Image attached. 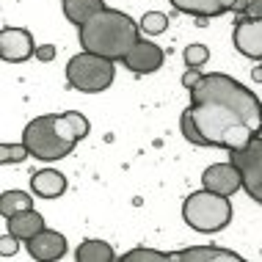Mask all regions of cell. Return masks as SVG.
Returning a JSON list of instances; mask_svg holds the SVG:
<instances>
[{
    "mask_svg": "<svg viewBox=\"0 0 262 262\" xmlns=\"http://www.w3.org/2000/svg\"><path fill=\"white\" fill-rule=\"evenodd\" d=\"M190 116L207 146L243 149L262 133V102L240 80L210 72L190 89Z\"/></svg>",
    "mask_w": 262,
    "mask_h": 262,
    "instance_id": "cell-1",
    "label": "cell"
},
{
    "mask_svg": "<svg viewBox=\"0 0 262 262\" xmlns=\"http://www.w3.org/2000/svg\"><path fill=\"white\" fill-rule=\"evenodd\" d=\"M138 25L130 14L116 9H102L100 14L80 25V45L86 53L122 61L138 45Z\"/></svg>",
    "mask_w": 262,
    "mask_h": 262,
    "instance_id": "cell-2",
    "label": "cell"
},
{
    "mask_svg": "<svg viewBox=\"0 0 262 262\" xmlns=\"http://www.w3.org/2000/svg\"><path fill=\"white\" fill-rule=\"evenodd\" d=\"M182 218L190 229L202 232V235H212L229 226L232 221V204L229 196H221L215 190H193V193L182 204Z\"/></svg>",
    "mask_w": 262,
    "mask_h": 262,
    "instance_id": "cell-3",
    "label": "cell"
},
{
    "mask_svg": "<svg viewBox=\"0 0 262 262\" xmlns=\"http://www.w3.org/2000/svg\"><path fill=\"white\" fill-rule=\"evenodd\" d=\"M113 75H116V61L86 53V50L67 61L69 86L83 91V94H100V91H105L113 83Z\"/></svg>",
    "mask_w": 262,
    "mask_h": 262,
    "instance_id": "cell-4",
    "label": "cell"
},
{
    "mask_svg": "<svg viewBox=\"0 0 262 262\" xmlns=\"http://www.w3.org/2000/svg\"><path fill=\"white\" fill-rule=\"evenodd\" d=\"M23 144L28 146L31 158L36 160H61L67 155H72L75 149V144L61 138L58 130H55V113H45V116L31 119L23 130Z\"/></svg>",
    "mask_w": 262,
    "mask_h": 262,
    "instance_id": "cell-5",
    "label": "cell"
},
{
    "mask_svg": "<svg viewBox=\"0 0 262 262\" xmlns=\"http://www.w3.org/2000/svg\"><path fill=\"white\" fill-rule=\"evenodd\" d=\"M229 160L240 168L243 190L257 204H262V136H257L249 146L229 152Z\"/></svg>",
    "mask_w": 262,
    "mask_h": 262,
    "instance_id": "cell-6",
    "label": "cell"
},
{
    "mask_svg": "<svg viewBox=\"0 0 262 262\" xmlns=\"http://www.w3.org/2000/svg\"><path fill=\"white\" fill-rule=\"evenodd\" d=\"M202 185L207 190H215L221 196H235L240 188H243V177H240V168L235 163H215V166H207L202 174Z\"/></svg>",
    "mask_w": 262,
    "mask_h": 262,
    "instance_id": "cell-7",
    "label": "cell"
},
{
    "mask_svg": "<svg viewBox=\"0 0 262 262\" xmlns=\"http://www.w3.org/2000/svg\"><path fill=\"white\" fill-rule=\"evenodd\" d=\"M31 55H36L31 31H25V28H3L0 31V58L3 61L23 63Z\"/></svg>",
    "mask_w": 262,
    "mask_h": 262,
    "instance_id": "cell-8",
    "label": "cell"
},
{
    "mask_svg": "<svg viewBox=\"0 0 262 262\" xmlns=\"http://www.w3.org/2000/svg\"><path fill=\"white\" fill-rule=\"evenodd\" d=\"M232 41H235L240 55L254 58V61H262V19L237 17L235 31H232Z\"/></svg>",
    "mask_w": 262,
    "mask_h": 262,
    "instance_id": "cell-9",
    "label": "cell"
},
{
    "mask_svg": "<svg viewBox=\"0 0 262 262\" xmlns=\"http://www.w3.org/2000/svg\"><path fill=\"white\" fill-rule=\"evenodd\" d=\"M163 61H166V53L160 50L158 45H152L149 39H141L136 47H133L130 53L122 58V63L130 72H136V75H152V72H158V69L163 67Z\"/></svg>",
    "mask_w": 262,
    "mask_h": 262,
    "instance_id": "cell-10",
    "label": "cell"
},
{
    "mask_svg": "<svg viewBox=\"0 0 262 262\" xmlns=\"http://www.w3.org/2000/svg\"><path fill=\"white\" fill-rule=\"evenodd\" d=\"M25 246H28V254L39 262H53V259H61L67 254V237L55 229H41Z\"/></svg>",
    "mask_w": 262,
    "mask_h": 262,
    "instance_id": "cell-11",
    "label": "cell"
},
{
    "mask_svg": "<svg viewBox=\"0 0 262 262\" xmlns=\"http://www.w3.org/2000/svg\"><path fill=\"white\" fill-rule=\"evenodd\" d=\"M237 0H171V6L182 14H193V17H221L226 11H235Z\"/></svg>",
    "mask_w": 262,
    "mask_h": 262,
    "instance_id": "cell-12",
    "label": "cell"
},
{
    "mask_svg": "<svg viewBox=\"0 0 262 262\" xmlns=\"http://www.w3.org/2000/svg\"><path fill=\"white\" fill-rule=\"evenodd\" d=\"M31 190L39 199H58L67 190V177L55 168H45V171L31 174Z\"/></svg>",
    "mask_w": 262,
    "mask_h": 262,
    "instance_id": "cell-13",
    "label": "cell"
},
{
    "mask_svg": "<svg viewBox=\"0 0 262 262\" xmlns=\"http://www.w3.org/2000/svg\"><path fill=\"white\" fill-rule=\"evenodd\" d=\"M55 130H58L61 138H67L69 144H77L89 136L91 124L83 113L77 111H67V113H55Z\"/></svg>",
    "mask_w": 262,
    "mask_h": 262,
    "instance_id": "cell-14",
    "label": "cell"
},
{
    "mask_svg": "<svg viewBox=\"0 0 262 262\" xmlns=\"http://www.w3.org/2000/svg\"><path fill=\"white\" fill-rule=\"evenodd\" d=\"M6 224H9V232H11V235H17L23 243H28L31 237H36L41 229H47V226H45V218H41L33 207L17 212V215H11V218H6Z\"/></svg>",
    "mask_w": 262,
    "mask_h": 262,
    "instance_id": "cell-15",
    "label": "cell"
},
{
    "mask_svg": "<svg viewBox=\"0 0 262 262\" xmlns=\"http://www.w3.org/2000/svg\"><path fill=\"white\" fill-rule=\"evenodd\" d=\"M180 262H243L237 251L215 249V246H193L180 251Z\"/></svg>",
    "mask_w": 262,
    "mask_h": 262,
    "instance_id": "cell-16",
    "label": "cell"
},
{
    "mask_svg": "<svg viewBox=\"0 0 262 262\" xmlns=\"http://www.w3.org/2000/svg\"><path fill=\"white\" fill-rule=\"evenodd\" d=\"M61 6H63V17L80 28L94 14H100L105 9V0H61Z\"/></svg>",
    "mask_w": 262,
    "mask_h": 262,
    "instance_id": "cell-17",
    "label": "cell"
},
{
    "mask_svg": "<svg viewBox=\"0 0 262 262\" xmlns=\"http://www.w3.org/2000/svg\"><path fill=\"white\" fill-rule=\"evenodd\" d=\"M75 259L77 262H113V259H116V254H113L111 243L91 237V240H83V243L77 246Z\"/></svg>",
    "mask_w": 262,
    "mask_h": 262,
    "instance_id": "cell-18",
    "label": "cell"
},
{
    "mask_svg": "<svg viewBox=\"0 0 262 262\" xmlns=\"http://www.w3.org/2000/svg\"><path fill=\"white\" fill-rule=\"evenodd\" d=\"M31 207H33V199L25 190H3L0 193V215L3 218H11V215H17L23 210H31Z\"/></svg>",
    "mask_w": 262,
    "mask_h": 262,
    "instance_id": "cell-19",
    "label": "cell"
},
{
    "mask_svg": "<svg viewBox=\"0 0 262 262\" xmlns=\"http://www.w3.org/2000/svg\"><path fill=\"white\" fill-rule=\"evenodd\" d=\"M122 262H180V254H163V251L138 246V249L127 251L122 257Z\"/></svg>",
    "mask_w": 262,
    "mask_h": 262,
    "instance_id": "cell-20",
    "label": "cell"
},
{
    "mask_svg": "<svg viewBox=\"0 0 262 262\" xmlns=\"http://www.w3.org/2000/svg\"><path fill=\"white\" fill-rule=\"evenodd\" d=\"M166 28H168V14H163V11H146L144 17H141V31H144L146 36L166 33Z\"/></svg>",
    "mask_w": 262,
    "mask_h": 262,
    "instance_id": "cell-21",
    "label": "cell"
},
{
    "mask_svg": "<svg viewBox=\"0 0 262 262\" xmlns=\"http://www.w3.org/2000/svg\"><path fill=\"white\" fill-rule=\"evenodd\" d=\"M180 130H182V136H185V141H190L193 146H207V141H204V136L199 133V127H196L193 116H190V111H182V116H180Z\"/></svg>",
    "mask_w": 262,
    "mask_h": 262,
    "instance_id": "cell-22",
    "label": "cell"
},
{
    "mask_svg": "<svg viewBox=\"0 0 262 262\" xmlns=\"http://www.w3.org/2000/svg\"><path fill=\"white\" fill-rule=\"evenodd\" d=\"M182 58H185L188 69H202L204 63H207V58H210V50L204 45H188L185 53H182Z\"/></svg>",
    "mask_w": 262,
    "mask_h": 262,
    "instance_id": "cell-23",
    "label": "cell"
},
{
    "mask_svg": "<svg viewBox=\"0 0 262 262\" xmlns=\"http://www.w3.org/2000/svg\"><path fill=\"white\" fill-rule=\"evenodd\" d=\"M25 158H31L25 144H0V163L9 166V163H23Z\"/></svg>",
    "mask_w": 262,
    "mask_h": 262,
    "instance_id": "cell-24",
    "label": "cell"
},
{
    "mask_svg": "<svg viewBox=\"0 0 262 262\" xmlns=\"http://www.w3.org/2000/svg\"><path fill=\"white\" fill-rule=\"evenodd\" d=\"M19 243H23V240H19L17 235H3L0 237V254H3V257H14V254H17V249H19Z\"/></svg>",
    "mask_w": 262,
    "mask_h": 262,
    "instance_id": "cell-25",
    "label": "cell"
},
{
    "mask_svg": "<svg viewBox=\"0 0 262 262\" xmlns=\"http://www.w3.org/2000/svg\"><path fill=\"white\" fill-rule=\"evenodd\" d=\"M199 80H202V72H199V69H188V72L182 75V86H185L188 91L193 89V86H196V83H199Z\"/></svg>",
    "mask_w": 262,
    "mask_h": 262,
    "instance_id": "cell-26",
    "label": "cell"
},
{
    "mask_svg": "<svg viewBox=\"0 0 262 262\" xmlns=\"http://www.w3.org/2000/svg\"><path fill=\"white\" fill-rule=\"evenodd\" d=\"M36 58L45 61V63L53 61V58H55V45H39V47H36Z\"/></svg>",
    "mask_w": 262,
    "mask_h": 262,
    "instance_id": "cell-27",
    "label": "cell"
},
{
    "mask_svg": "<svg viewBox=\"0 0 262 262\" xmlns=\"http://www.w3.org/2000/svg\"><path fill=\"white\" fill-rule=\"evenodd\" d=\"M243 17H254V19H262V0H254V3L249 6V11H246Z\"/></svg>",
    "mask_w": 262,
    "mask_h": 262,
    "instance_id": "cell-28",
    "label": "cell"
},
{
    "mask_svg": "<svg viewBox=\"0 0 262 262\" xmlns=\"http://www.w3.org/2000/svg\"><path fill=\"white\" fill-rule=\"evenodd\" d=\"M251 3H254V0H237V3H235V14H237V17H243V14L249 11Z\"/></svg>",
    "mask_w": 262,
    "mask_h": 262,
    "instance_id": "cell-29",
    "label": "cell"
},
{
    "mask_svg": "<svg viewBox=\"0 0 262 262\" xmlns=\"http://www.w3.org/2000/svg\"><path fill=\"white\" fill-rule=\"evenodd\" d=\"M251 77H254L257 83H262V61H259V67H254V69H251Z\"/></svg>",
    "mask_w": 262,
    "mask_h": 262,
    "instance_id": "cell-30",
    "label": "cell"
}]
</instances>
